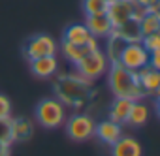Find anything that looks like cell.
<instances>
[{
  "mask_svg": "<svg viewBox=\"0 0 160 156\" xmlns=\"http://www.w3.org/2000/svg\"><path fill=\"white\" fill-rule=\"evenodd\" d=\"M98 47H100V45H98V40H96V38H91V41L85 43V45H72V43H64V41H60V45H58L62 56H64L68 62H72L73 66L81 60L89 51L98 49Z\"/></svg>",
  "mask_w": 160,
  "mask_h": 156,
  "instance_id": "cell-11",
  "label": "cell"
},
{
  "mask_svg": "<svg viewBox=\"0 0 160 156\" xmlns=\"http://www.w3.org/2000/svg\"><path fill=\"white\" fill-rule=\"evenodd\" d=\"M10 128H12V139L13 143L15 141H27L32 137V132H34V126L28 119L25 117H17V119H12L10 117Z\"/></svg>",
  "mask_w": 160,
  "mask_h": 156,
  "instance_id": "cell-19",
  "label": "cell"
},
{
  "mask_svg": "<svg viewBox=\"0 0 160 156\" xmlns=\"http://www.w3.org/2000/svg\"><path fill=\"white\" fill-rule=\"evenodd\" d=\"M115 36H119L121 40H124L126 43L128 41H141V30H139V19H128L126 23L119 25V27H113V32Z\"/></svg>",
  "mask_w": 160,
  "mask_h": 156,
  "instance_id": "cell-18",
  "label": "cell"
},
{
  "mask_svg": "<svg viewBox=\"0 0 160 156\" xmlns=\"http://www.w3.org/2000/svg\"><path fill=\"white\" fill-rule=\"evenodd\" d=\"M28 62H30V71H32L34 77H40V79H49V77L57 75V70H58L57 55L34 58V60H28Z\"/></svg>",
  "mask_w": 160,
  "mask_h": 156,
  "instance_id": "cell-12",
  "label": "cell"
},
{
  "mask_svg": "<svg viewBox=\"0 0 160 156\" xmlns=\"http://www.w3.org/2000/svg\"><path fill=\"white\" fill-rule=\"evenodd\" d=\"M66 105L57 98H43L38 105H36V119L40 122V126L47 128V130H55L60 128L66 120Z\"/></svg>",
  "mask_w": 160,
  "mask_h": 156,
  "instance_id": "cell-3",
  "label": "cell"
},
{
  "mask_svg": "<svg viewBox=\"0 0 160 156\" xmlns=\"http://www.w3.org/2000/svg\"><path fill=\"white\" fill-rule=\"evenodd\" d=\"M132 104L134 100H128V98H115L109 105V111H108V119L117 122V124H126V119H128V113L132 109Z\"/></svg>",
  "mask_w": 160,
  "mask_h": 156,
  "instance_id": "cell-17",
  "label": "cell"
},
{
  "mask_svg": "<svg viewBox=\"0 0 160 156\" xmlns=\"http://www.w3.org/2000/svg\"><path fill=\"white\" fill-rule=\"evenodd\" d=\"M85 27H87L89 34L96 40H108L113 32V25L108 19V15H87Z\"/></svg>",
  "mask_w": 160,
  "mask_h": 156,
  "instance_id": "cell-10",
  "label": "cell"
},
{
  "mask_svg": "<svg viewBox=\"0 0 160 156\" xmlns=\"http://www.w3.org/2000/svg\"><path fill=\"white\" fill-rule=\"evenodd\" d=\"M92 94L91 81L83 79L79 73H62L55 81V96L68 107H83Z\"/></svg>",
  "mask_w": 160,
  "mask_h": 156,
  "instance_id": "cell-1",
  "label": "cell"
},
{
  "mask_svg": "<svg viewBox=\"0 0 160 156\" xmlns=\"http://www.w3.org/2000/svg\"><path fill=\"white\" fill-rule=\"evenodd\" d=\"M108 68H109V60H108L106 53L98 47V49L89 51L81 60L75 64V70H77L75 73H79L83 79H87V81L92 83L94 79L102 77L108 71Z\"/></svg>",
  "mask_w": 160,
  "mask_h": 156,
  "instance_id": "cell-4",
  "label": "cell"
},
{
  "mask_svg": "<svg viewBox=\"0 0 160 156\" xmlns=\"http://www.w3.org/2000/svg\"><path fill=\"white\" fill-rule=\"evenodd\" d=\"M117 62L130 71H138L149 64V51L141 45V41H128L124 43Z\"/></svg>",
  "mask_w": 160,
  "mask_h": 156,
  "instance_id": "cell-8",
  "label": "cell"
},
{
  "mask_svg": "<svg viewBox=\"0 0 160 156\" xmlns=\"http://www.w3.org/2000/svg\"><path fill=\"white\" fill-rule=\"evenodd\" d=\"M109 0H83L85 15H106Z\"/></svg>",
  "mask_w": 160,
  "mask_h": 156,
  "instance_id": "cell-22",
  "label": "cell"
},
{
  "mask_svg": "<svg viewBox=\"0 0 160 156\" xmlns=\"http://www.w3.org/2000/svg\"><path fill=\"white\" fill-rule=\"evenodd\" d=\"M108 85L109 90L113 92L115 98H128V100H141L145 98L139 81H138V73L126 70L119 62H109L108 68Z\"/></svg>",
  "mask_w": 160,
  "mask_h": 156,
  "instance_id": "cell-2",
  "label": "cell"
},
{
  "mask_svg": "<svg viewBox=\"0 0 160 156\" xmlns=\"http://www.w3.org/2000/svg\"><path fill=\"white\" fill-rule=\"evenodd\" d=\"M0 141L4 143H13L12 139V128H10V119H0Z\"/></svg>",
  "mask_w": 160,
  "mask_h": 156,
  "instance_id": "cell-24",
  "label": "cell"
},
{
  "mask_svg": "<svg viewBox=\"0 0 160 156\" xmlns=\"http://www.w3.org/2000/svg\"><path fill=\"white\" fill-rule=\"evenodd\" d=\"M94 126H96V120L89 113H73L72 117H66L64 120L66 134L75 143H83L94 137Z\"/></svg>",
  "mask_w": 160,
  "mask_h": 156,
  "instance_id": "cell-5",
  "label": "cell"
},
{
  "mask_svg": "<svg viewBox=\"0 0 160 156\" xmlns=\"http://www.w3.org/2000/svg\"><path fill=\"white\" fill-rule=\"evenodd\" d=\"M109 147H111V156H143L139 141L130 135H121Z\"/></svg>",
  "mask_w": 160,
  "mask_h": 156,
  "instance_id": "cell-14",
  "label": "cell"
},
{
  "mask_svg": "<svg viewBox=\"0 0 160 156\" xmlns=\"http://www.w3.org/2000/svg\"><path fill=\"white\" fill-rule=\"evenodd\" d=\"M91 34L85 27V23H72L64 28L62 32V41L64 43H72V45H85L91 41Z\"/></svg>",
  "mask_w": 160,
  "mask_h": 156,
  "instance_id": "cell-15",
  "label": "cell"
},
{
  "mask_svg": "<svg viewBox=\"0 0 160 156\" xmlns=\"http://www.w3.org/2000/svg\"><path fill=\"white\" fill-rule=\"evenodd\" d=\"M141 45L152 53V51H160V32H154V34H147L141 38Z\"/></svg>",
  "mask_w": 160,
  "mask_h": 156,
  "instance_id": "cell-23",
  "label": "cell"
},
{
  "mask_svg": "<svg viewBox=\"0 0 160 156\" xmlns=\"http://www.w3.org/2000/svg\"><path fill=\"white\" fill-rule=\"evenodd\" d=\"M151 117V109H149V104L141 98V100H134L132 104V109L128 113V119H126V124L132 126V128H141L147 124Z\"/></svg>",
  "mask_w": 160,
  "mask_h": 156,
  "instance_id": "cell-16",
  "label": "cell"
},
{
  "mask_svg": "<svg viewBox=\"0 0 160 156\" xmlns=\"http://www.w3.org/2000/svg\"><path fill=\"white\" fill-rule=\"evenodd\" d=\"M12 117V102L6 94L0 92V119H10Z\"/></svg>",
  "mask_w": 160,
  "mask_h": 156,
  "instance_id": "cell-25",
  "label": "cell"
},
{
  "mask_svg": "<svg viewBox=\"0 0 160 156\" xmlns=\"http://www.w3.org/2000/svg\"><path fill=\"white\" fill-rule=\"evenodd\" d=\"M132 2L145 12H158V0H132Z\"/></svg>",
  "mask_w": 160,
  "mask_h": 156,
  "instance_id": "cell-26",
  "label": "cell"
},
{
  "mask_svg": "<svg viewBox=\"0 0 160 156\" xmlns=\"http://www.w3.org/2000/svg\"><path fill=\"white\" fill-rule=\"evenodd\" d=\"M139 30H141V38L147 34L160 32V13L158 12H145L139 17Z\"/></svg>",
  "mask_w": 160,
  "mask_h": 156,
  "instance_id": "cell-20",
  "label": "cell"
},
{
  "mask_svg": "<svg viewBox=\"0 0 160 156\" xmlns=\"http://www.w3.org/2000/svg\"><path fill=\"white\" fill-rule=\"evenodd\" d=\"M124 40H121L119 36H115V34H111L109 38H108V45H106V56H108V60L109 62H117V58H119V55H121V51H122V47H124Z\"/></svg>",
  "mask_w": 160,
  "mask_h": 156,
  "instance_id": "cell-21",
  "label": "cell"
},
{
  "mask_svg": "<svg viewBox=\"0 0 160 156\" xmlns=\"http://www.w3.org/2000/svg\"><path fill=\"white\" fill-rule=\"evenodd\" d=\"M143 13H145V10L136 6L132 0H109L108 12H106V15L113 27H119V25L126 23L128 19H139Z\"/></svg>",
  "mask_w": 160,
  "mask_h": 156,
  "instance_id": "cell-7",
  "label": "cell"
},
{
  "mask_svg": "<svg viewBox=\"0 0 160 156\" xmlns=\"http://www.w3.org/2000/svg\"><path fill=\"white\" fill-rule=\"evenodd\" d=\"M23 53L28 60L42 58V56H51V55L58 53V43L49 34H34L25 41Z\"/></svg>",
  "mask_w": 160,
  "mask_h": 156,
  "instance_id": "cell-6",
  "label": "cell"
},
{
  "mask_svg": "<svg viewBox=\"0 0 160 156\" xmlns=\"http://www.w3.org/2000/svg\"><path fill=\"white\" fill-rule=\"evenodd\" d=\"M12 154V145L0 141V156H10Z\"/></svg>",
  "mask_w": 160,
  "mask_h": 156,
  "instance_id": "cell-28",
  "label": "cell"
},
{
  "mask_svg": "<svg viewBox=\"0 0 160 156\" xmlns=\"http://www.w3.org/2000/svg\"><path fill=\"white\" fill-rule=\"evenodd\" d=\"M136 73H138V81H139V87H141L143 94L145 96H156L158 89H160V73H158V70L147 64L145 68L138 70Z\"/></svg>",
  "mask_w": 160,
  "mask_h": 156,
  "instance_id": "cell-9",
  "label": "cell"
},
{
  "mask_svg": "<svg viewBox=\"0 0 160 156\" xmlns=\"http://www.w3.org/2000/svg\"><path fill=\"white\" fill-rule=\"evenodd\" d=\"M94 135H96L102 143L113 145V143L122 135V124H117V122H113V120H109V119L100 120V122H96V126H94Z\"/></svg>",
  "mask_w": 160,
  "mask_h": 156,
  "instance_id": "cell-13",
  "label": "cell"
},
{
  "mask_svg": "<svg viewBox=\"0 0 160 156\" xmlns=\"http://www.w3.org/2000/svg\"><path fill=\"white\" fill-rule=\"evenodd\" d=\"M149 66L160 70V51H152V53H149Z\"/></svg>",
  "mask_w": 160,
  "mask_h": 156,
  "instance_id": "cell-27",
  "label": "cell"
}]
</instances>
